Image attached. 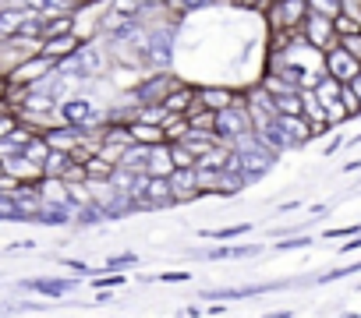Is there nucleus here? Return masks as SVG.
Returning a JSON list of instances; mask_svg holds the SVG:
<instances>
[{
    "instance_id": "nucleus-1",
    "label": "nucleus",
    "mask_w": 361,
    "mask_h": 318,
    "mask_svg": "<svg viewBox=\"0 0 361 318\" xmlns=\"http://www.w3.org/2000/svg\"><path fill=\"white\" fill-rule=\"evenodd\" d=\"M329 68L336 78H354V53L350 50H333L329 53Z\"/></svg>"
},
{
    "instance_id": "nucleus-2",
    "label": "nucleus",
    "mask_w": 361,
    "mask_h": 318,
    "mask_svg": "<svg viewBox=\"0 0 361 318\" xmlns=\"http://www.w3.org/2000/svg\"><path fill=\"white\" fill-rule=\"evenodd\" d=\"M25 22V11H0V32H18Z\"/></svg>"
},
{
    "instance_id": "nucleus-3",
    "label": "nucleus",
    "mask_w": 361,
    "mask_h": 318,
    "mask_svg": "<svg viewBox=\"0 0 361 318\" xmlns=\"http://www.w3.org/2000/svg\"><path fill=\"white\" fill-rule=\"evenodd\" d=\"M220 127L224 131H245V113H234V110H227V113H220Z\"/></svg>"
},
{
    "instance_id": "nucleus-4",
    "label": "nucleus",
    "mask_w": 361,
    "mask_h": 318,
    "mask_svg": "<svg viewBox=\"0 0 361 318\" xmlns=\"http://www.w3.org/2000/svg\"><path fill=\"white\" fill-rule=\"evenodd\" d=\"M131 138H138V141H159L163 131L159 127H149V124H131Z\"/></svg>"
},
{
    "instance_id": "nucleus-5",
    "label": "nucleus",
    "mask_w": 361,
    "mask_h": 318,
    "mask_svg": "<svg viewBox=\"0 0 361 318\" xmlns=\"http://www.w3.org/2000/svg\"><path fill=\"white\" fill-rule=\"evenodd\" d=\"M71 50H75V39H71V36L47 43V57H64V53H71Z\"/></svg>"
},
{
    "instance_id": "nucleus-6",
    "label": "nucleus",
    "mask_w": 361,
    "mask_h": 318,
    "mask_svg": "<svg viewBox=\"0 0 361 318\" xmlns=\"http://www.w3.org/2000/svg\"><path fill=\"white\" fill-rule=\"evenodd\" d=\"M202 99H206V106H209V110H216V106H220V110H227V106H231V92H224V89H220V92H216V89H209Z\"/></svg>"
},
{
    "instance_id": "nucleus-7",
    "label": "nucleus",
    "mask_w": 361,
    "mask_h": 318,
    "mask_svg": "<svg viewBox=\"0 0 361 318\" xmlns=\"http://www.w3.org/2000/svg\"><path fill=\"white\" fill-rule=\"evenodd\" d=\"M145 195H149L152 202H163V198H170V184H166V181H149V184H145Z\"/></svg>"
},
{
    "instance_id": "nucleus-8",
    "label": "nucleus",
    "mask_w": 361,
    "mask_h": 318,
    "mask_svg": "<svg viewBox=\"0 0 361 318\" xmlns=\"http://www.w3.org/2000/svg\"><path fill=\"white\" fill-rule=\"evenodd\" d=\"M188 103H192V92H173V96L163 103V110H170V113H173V110H185Z\"/></svg>"
},
{
    "instance_id": "nucleus-9",
    "label": "nucleus",
    "mask_w": 361,
    "mask_h": 318,
    "mask_svg": "<svg viewBox=\"0 0 361 318\" xmlns=\"http://www.w3.org/2000/svg\"><path fill=\"white\" fill-rule=\"evenodd\" d=\"M47 68H50V57H47V61H32V64H25V71H18V82H22V78H39Z\"/></svg>"
},
{
    "instance_id": "nucleus-10",
    "label": "nucleus",
    "mask_w": 361,
    "mask_h": 318,
    "mask_svg": "<svg viewBox=\"0 0 361 318\" xmlns=\"http://www.w3.org/2000/svg\"><path fill=\"white\" fill-rule=\"evenodd\" d=\"M315 96H319V103H322V106H329V103L340 96V85H336V82H326V85L315 92Z\"/></svg>"
},
{
    "instance_id": "nucleus-11",
    "label": "nucleus",
    "mask_w": 361,
    "mask_h": 318,
    "mask_svg": "<svg viewBox=\"0 0 361 318\" xmlns=\"http://www.w3.org/2000/svg\"><path fill=\"white\" fill-rule=\"evenodd\" d=\"M64 117L68 120H85L89 117V103H68L64 106Z\"/></svg>"
},
{
    "instance_id": "nucleus-12",
    "label": "nucleus",
    "mask_w": 361,
    "mask_h": 318,
    "mask_svg": "<svg viewBox=\"0 0 361 318\" xmlns=\"http://www.w3.org/2000/svg\"><path fill=\"white\" fill-rule=\"evenodd\" d=\"M280 127H283V131H290L294 138H308V131L301 127V120H298V117H283V120H280Z\"/></svg>"
},
{
    "instance_id": "nucleus-13",
    "label": "nucleus",
    "mask_w": 361,
    "mask_h": 318,
    "mask_svg": "<svg viewBox=\"0 0 361 318\" xmlns=\"http://www.w3.org/2000/svg\"><path fill=\"white\" fill-rule=\"evenodd\" d=\"M312 36H315L312 43H326V39H329V25H326V22H315V18H312Z\"/></svg>"
},
{
    "instance_id": "nucleus-14",
    "label": "nucleus",
    "mask_w": 361,
    "mask_h": 318,
    "mask_svg": "<svg viewBox=\"0 0 361 318\" xmlns=\"http://www.w3.org/2000/svg\"><path fill=\"white\" fill-rule=\"evenodd\" d=\"M192 159H195V152H188V148H173V163H177V167H192Z\"/></svg>"
},
{
    "instance_id": "nucleus-15",
    "label": "nucleus",
    "mask_w": 361,
    "mask_h": 318,
    "mask_svg": "<svg viewBox=\"0 0 361 318\" xmlns=\"http://www.w3.org/2000/svg\"><path fill=\"white\" fill-rule=\"evenodd\" d=\"M298 15H301V4L298 0H287L283 4V22H298Z\"/></svg>"
},
{
    "instance_id": "nucleus-16",
    "label": "nucleus",
    "mask_w": 361,
    "mask_h": 318,
    "mask_svg": "<svg viewBox=\"0 0 361 318\" xmlns=\"http://www.w3.org/2000/svg\"><path fill=\"white\" fill-rule=\"evenodd\" d=\"M0 216H22L18 205H15V198H4V195H0Z\"/></svg>"
},
{
    "instance_id": "nucleus-17",
    "label": "nucleus",
    "mask_w": 361,
    "mask_h": 318,
    "mask_svg": "<svg viewBox=\"0 0 361 318\" xmlns=\"http://www.w3.org/2000/svg\"><path fill=\"white\" fill-rule=\"evenodd\" d=\"M209 127H213V113H199L192 120V131H209Z\"/></svg>"
},
{
    "instance_id": "nucleus-18",
    "label": "nucleus",
    "mask_w": 361,
    "mask_h": 318,
    "mask_svg": "<svg viewBox=\"0 0 361 318\" xmlns=\"http://www.w3.org/2000/svg\"><path fill=\"white\" fill-rule=\"evenodd\" d=\"M152 170H156V174H166V170H170V159L156 152V155H152Z\"/></svg>"
},
{
    "instance_id": "nucleus-19",
    "label": "nucleus",
    "mask_w": 361,
    "mask_h": 318,
    "mask_svg": "<svg viewBox=\"0 0 361 318\" xmlns=\"http://www.w3.org/2000/svg\"><path fill=\"white\" fill-rule=\"evenodd\" d=\"M25 106H29V110H50V106H54V99H36V96H29V99H25Z\"/></svg>"
},
{
    "instance_id": "nucleus-20",
    "label": "nucleus",
    "mask_w": 361,
    "mask_h": 318,
    "mask_svg": "<svg viewBox=\"0 0 361 318\" xmlns=\"http://www.w3.org/2000/svg\"><path fill=\"white\" fill-rule=\"evenodd\" d=\"M68 29H71V22H68V18H64V22H54V25H50V29H47V36H64V32H68Z\"/></svg>"
},
{
    "instance_id": "nucleus-21",
    "label": "nucleus",
    "mask_w": 361,
    "mask_h": 318,
    "mask_svg": "<svg viewBox=\"0 0 361 318\" xmlns=\"http://www.w3.org/2000/svg\"><path fill=\"white\" fill-rule=\"evenodd\" d=\"M347 50L357 57V53H361V39H357V36H347Z\"/></svg>"
},
{
    "instance_id": "nucleus-22",
    "label": "nucleus",
    "mask_w": 361,
    "mask_h": 318,
    "mask_svg": "<svg viewBox=\"0 0 361 318\" xmlns=\"http://www.w3.org/2000/svg\"><path fill=\"white\" fill-rule=\"evenodd\" d=\"M0 134H11V120H0Z\"/></svg>"
},
{
    "instance_id": "nucleus-23",
    "label": "nucleus",
    "mask_w": 361,
    "mask_h": 318,
    "mask_svg": "<svg viewBox=\"0 0 361 318\" xmlns=\"http://www.w3.org/2000/svg\"><path fill=\"white\" fill-rule=\"evenodd\" d=\"M354 92L361 96V78H357V75H354Z\"/></svg>"
},
{
    "instance_id": "nucleus-24",
    "label": "nucleus",
    "mask_w": 361,
    "mask_h": 318,
    "mask_svg": "<svg viewBox=\"0 0 361 318\" xmlns=\"http://www.w3.org/2000/svg\"><path fill=\"white\" fill-rule=\"evenodd\" d=\"M245 4H252V0H245Z\"/></svg>"
}]
</instances>
